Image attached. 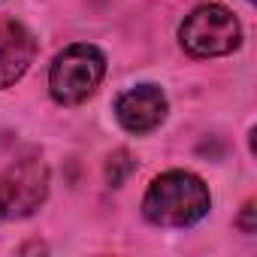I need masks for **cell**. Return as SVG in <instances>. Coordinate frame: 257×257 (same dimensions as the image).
<instances>
[{"label":"cell","mask_w":257,"mask_h":257,"mask_svg":"<svg viewBox=\"0 0 257 257\" xmlns=\"http://www.w3.org/2000/svg\"><path fill=\"white\" fill-rule=\"evenodd\" d=\"M248 4H251V0H248Z\"/></svg>","instance_id":"cell-10"},{"label":"cell","mask_w":257,"mask_h":257,"mask_svg":"<svg viewBox=\"0 0 257 257\" xmlns=\"http://www.w3.org/2000/svg\"><path fill=\"white\" fill-rule=\"evenodd\" d=\"M0 221H7V200H4V188H0Z\"/></svg>","instance_id":"cell-9"},{"label":"cell","mask_w":257,"mask_h":257,"mask_svg":"<svg viewBox=\"0 0 257 257\" xmlns=\"http://www.w3.org/2000/svg\"><path fill=\"white\" fill-rule=\"evenodd\" d=\"M52 173L46 158L37 149H28L19 155L4 173H0V188L7 200V218H31L40 212V206L49 200Z\"/></svg>","instance_id":"cell-4"},{"label":"cell","mask_w":257,"mask_h":257,"mask_svg":"<svg viewBox=\"0 0 257 257\" xmlns=\"http://www.w3.org/2000/svg\"><path fill=\"white\" fill-rule=\"evenodd\" d=\"M212 209L209 185L188 170H167L152 179L143 197V218L155 227L185 230L203 221Z\"/></svg>","instance_id":"cell-1"},{"label":"cell","mask_w":257,"mask_h":257,"mask_svg":"<svg viewBox=\"0 0 257 257\" xmlns=\"http://www.w3.org/2000/svg\"><path fill=\"white\" fill-rule=\"evenodd\" d=\"M179 43L191 58H224L242 46V25L227 7L200 4L179 25Z\"/></svg>","instance_id":"cell-3"},{"label":"cell","mask_w":257,"mask_h":257,"mask_svg":"<svg viewBox=\"0 0 257 257\" xmlns=\"http://www.w3.org/2000/svg\"><path fill=\"white\" fill-rule=\"evenodd\" d=\"M115 121L121 131L134 134V137H146L152 131H158V127L167 121L170 115V100L164 94L161 85L155 82H143V85H134L127 88L115 97Z\"/></svg>","instance_id":"cell-5"},{"label":"cell","mask_w":257,"mask_h":257,"mask_svg":"<svg viewBox=\"0 0 257 257\" xmlns=\"http://www.w3.org/2000/svg\"><path fill=\"white\" fill-rule=\"evenodd\" d=\"M257 203L254 200H245V206H242V212H239V218H236V227L242 230V233H254L257 230V221H254V215H257V209H254Z\"/></svg>","instance_id":"cell-8"},{"label":"cell","mask_w":257,"mask_h":257,"mask_svg":"<svg viewBox=\"0 0 257 257\" xmlns=\"http://www.w3.org/2000/svg\"><path fill=\"white\" fill-rule=\"evenodd\" d=\"M134 170H137V161L131 158V152H127V149L112 152V155H109V161H106V170H103L106 185H109V188H121V185H124V179L131 176Z\"/></svg>","instance_id":"cell-7"},{"label":"cell","mask_w":257,"mask_h":257,"mask_svg":"<svg viewBox=\"0 0 257 257\" xmlns=\"http://www.w3.org/2000/svg\"><path fill=\"white\" fill-rule=\"evenodd\" d=\"M103 76L106 55L91 43H73L49 64V94L58 106H79L97 94Z\"/></svg>","instance_id":"cell-2"},{"label":"cell","mask_w":257,"mask_h":257,"mask_svg":"<svg viewBox=\"0 0 257 257\" xmlns=\"http://www.w3.org/2000/svg\"><path fill=\"white\" fill-rule=\"evenodd\" d=\"M37 37L16 19L0 25V91L13 88L37 58Z\"/></svg>","instance_id":"cell-6"}]
</instances>
